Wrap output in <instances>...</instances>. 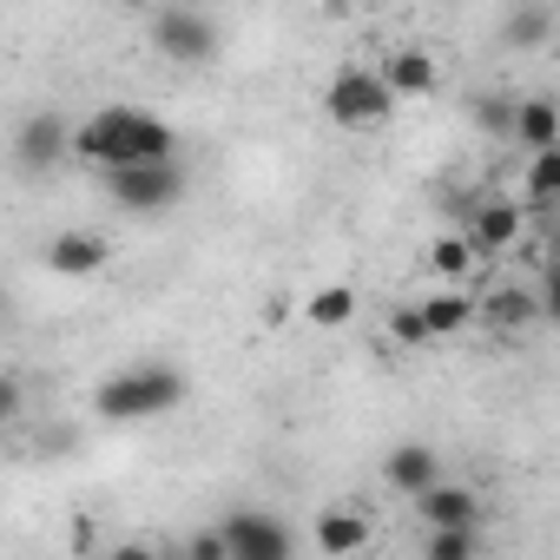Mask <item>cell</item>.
<instances>
[{
  "label": "cell",
  "mask_w": 560,
  "mask_h": 560,
  "mask_svg": "<svg viewBox=\"0 0 560 560\" xmlns=\"http://www.w3.org/2000/svg\"><path fill=\"white\" fill-rule=\"evenodd\" d=\"M534 317H540V298H534V291H514V284H508V291L488 298V324H494L501 337H508V330H527Z\"/></svg>",
  "instance_id": "d6986e66"
},
{
  "label": "cell",
  "mask_w": 560,
  "mask_h": 560,
  "mask_svg": "<svg viewBox=\"0 0 560 560\" xmlns=\"http://www.w3.org/2000/svg\"><path fill=\"white\" fill-rule=\"evenodd\" d=\"M191 560H231L224 534H198V540H191Z\"/></svg>",
  "instance_id": "d4e9b609"
},
{
  "label": "cell",
  "mask_w": 560,
  "mask_h": 560,
  "mask_svg": "<svg viewBox=\"0 0 560 560\" xmlns=\"http://www.w3.org/2000/svg\"><path fill=\"white\" fill-rule=\"evenodd\" d=\"M475 119H481V132H494V139H508V119H514V100H508V93H488V100H475Z\"/></svg>",
  "instance_id": "7402d4cb"
},
{
  "label": "cell",
  "mask_w": 560,
  "mask_h": 560,
  "mask_svg": "<svg viewBox=\"0 0 560 560\" xmlns=\"http://www.w3.org/2000/svg\"><path fill=\"white\" fill-rule=\"evenodd\" d=\"M152 47L165 60H178V67H211L218 60V27L205 14H191V8H165L159 27H152Z\"/></svg>",
  "instance_id": "5b68a950"
},
{
  "label": "cell",
  "mask_w": 560,
  "mask_h": 560,
  "mask_svg": "<svg viewBox=\"0 0 560 560\" xmlns=\"http://www.w3.org/2000/svg\"><path fill=\"white\" fill-rule=\"evenodd\" d=\"M119 8H159V0H119Z\"/></svg>",
  "instance_id": "484cf974"
},
{
  "label": "cell",
  "mask_w": 560,
  "mask_h": 560,
  "mask_svg": "<svg viewBox=\"0 0 560 560\" xmlns=\"http://www.w3.org/2000/svg\"><path fill=\"white\" fill-rule=\"evenodd\" d=\"M218 534H224L231 560H291V527H284V521H270L264 508H244V514H231Z\"/></svg>",
  "instance_id": "8992f818"
},
{
  "label": "cell",
  "mask_w": 560,
  "mask_h": 560,
  "mask_svg": "<svg viewBox=\"0 0 560 560\" xmlns=\"http://www.w3.org/2000/svg\"><path fill=\"white\" fill-rule=\"evenodd\" d=\"M67 159L100 165V172L139 165V159H178V132L145 106H100L67 132Z\"/></svg>",
  "instance_id": "6da1fadb"
},
{
  "label": "cell",
  "mask_w": 560,
  "mask_h": 560,
  "mask_svg": "<svg viewBox=\"0 0 560 560\" xmlns=\"http://www.w3.org/2000/svg\"><path fill=\"white\" fill-rule=\"evenodd\" d=\"M311 547H317L324 560L363 553V547H370V514H357V508H324L317 527H311Z\"/></svg>",
  "instance_id": "30bf717a"
},
{
  "label": "cell",
  "mask_w": 560,
  "mask_h": 560,
  "mask_svg": "<svg viewBox=\"0 0 560 560\" xmlns=\"http://www.w3.org/2000/svg\"><path fill=\"white\" fill-rule=\"evenodd\" d=\"M113 264V237L106 231H60L47 244V270L54 277H100Z\"/></svg>",
  "instance_id": "ba28073f"
},
{
  "label": "cell",
  "mask_w": 560,
  "mask_h": 560,
  "mask_svg": "<svg viewBox=\"0 0 560 560\" xmlns=\"http://www.w3.org/2000/svg\"><path fill=\"white\" fill-rule=\"evenodd\" d=\"M435 475H442V455H435L429 442H402V448H389V462H383V481H389L396 494H409V501H416Z\"/></svg>",
  "instance_id": "4fadbf2b"
},
{
  "label": "cell",
  "mask_w": 560,
  "mask_h": 560,
  "mask_svg": "<svg viewBox=\"0 0 560 560\" xmlns=\"http://www.w3.org/2000/svg\"><path fill=\"white\" fill-rule=\"evenodd\" d=\"M468 244H475L481 257H494V250L521 244V205H514V198H488V205L468 218Z\"/></svg>",
  "instance_id": "7c38bea8"
},
{
  "label": "cell",
  "mask_w": 560,
  "mask_h": 560,
  "mask_svg": "<svg viewBox=\"0 0 560 560\" xmlns=\"http://www.w3.org/2000/svg\"><path fill=\"white\" fill-rule=\"evenodd\" d=\"M508 139H521L527 152H547V145L560 139V113H553V100H514Z\"/></svg>",
  "instance_id": "9a60e30c"
},
{
  "label": "cell",
  "mask_w": 560,
  "mask_h": 560,
  "mask_svg": "<svg viewBox=\"0 0 560 560\" xmlns=\"http://www.w3.org/2000/svg\"><path fill=\"white\" fill-rule=\"evenodd\" d=\"M383 86H389L396 100H429V93L442 86V67H435L422 47H396V54L383 60Z\"/></svg>",
  "instance_id": "8fae6325"
},
{
  "label": "cell",
  "mask_w": 560,
  "mask_h": 560,
  "mask_svg": "<svg viewBox=\"0 0 560 560\" xmlns=\"http://www.w3.org/2000/svg\"><path fill=\"white\" fill-rule=\"evenodd\" d=\"M350 317H357V284H324V291L304 298V324L311 330H343Z\"/></svg>",
  "instance_id": "e0dca14e"
},
{
  "label": "cell",
  "mask_w": 560,
  "mask_h": 560,
  "mask_svg": "<svg viewBox=\"0 0 560 560\" xmlns=\"http://www.w3.org/2000/svg\"><path fill=\"white\" fill-rule=\"evenodd\" d=\"M416 317H422L429 343H448V337H462V330L475 324V298H462V284H448L442 298H422V304H416Z\"/></svg>",
  "instance_id": "5bb4252c"
},
{
  "label": "cell",
  "mask_w": 560,
  "mask_h": 560,
  "mask_svg": "<svg viewBox=\"0 0 560 560\" xmlns=\"http://www.w3.org/2000/svg\"><path fill=\"white\" fill-rule=\"evenodd\" d=\"M547 34H553V8H547V0H527V8L508 14V47H514V54L547 47Z\"/></svg>",
  "instance_id": "ac0fdd59"
},
{
  "label": "cell",
  "mask_w": 560,
  "mask_h": 560,
  "mask_svg": "<svg viewBox=\"0 0 560 560\" xmlns=\"http://www.w3.org/2000/svg\"><path fill=\"white\" fill-rule=\"evenodd\" d=\"M185 402V376L172 370V363H126V370H113L100 389H93V409H100V422H159V416H172Z\"/></svg>",
  "instance_id": "7a4b0ae2"
},
{
  "label": "cell",
  "mask_w": 560,
  "mask_h": 560,
  "mask_svg": "<svg viewBox=\"0 0 560 560\" xmlns=\"http://www.w3.org/2000/svg\"><path fill=\"white\" fill-rule=\"evenodd\" d=\"M416 508H422L429 527H475V521H481V494L462 488V481H442V475L416 494Z\"/></svg>",
  "instance_id": "9c48e42d"
},
{
  "label": "cell",
  "mask_w": 560,
  "mask_h": 560,
  "mask_svg": "<svg viewBox=\"0 0 560 560\" xmlns=\"http://www.w3.org/2000/svg\"><path fill=\"white\" fill-rule=\"evenodd\" d=\"M21 409H27V376L0 370V422H21Z\"/></svg>",
  "instance_id": "cb8c5ba5"
},
{
  "label": "cell",
  "mask_w": 560,
  "mask_h": 560,
  "mask_svg": "<svg viewBox=\"0 0 560 560\" xmlns=\"http://www.w3.org/2000/svg\"><path fill=\"white\" fill-rule=\"evenodd\" d=\"M475 264H481V250L468 244V231H448V237H435V244H429V270L442 277V284H468Z\"/></svg>",
  "instance_id": "2e32d148"
},
{
  "label": "cell",
  "mask_w": 560,
  "mask_h": 560,
  "mask_svg": "<svg viewBox=\"0 0 560 560\" xmlns=\"http://www.w3.org/2000/svg\"><path fill=\"white\" fill-rule=\"evenodd\" d=\"M106 191H113V205H119V211L152 218V211H172V205H178V191H185V165H178V159L113 165V172H106Z\"/></svg>",
  "instance_id": "277c9868"
},
{
  "label": "cell",
  "mask_w": 560,
  "mask_h": 560,
  "mask_svg": "<svg viewBox=\"0 0 560 560\" xmlns=\"http://www.w3.org/2000/svg\"><path fill=\"white\" fill-rule=\"evenodd\" d=\"M324 113H330V126H343V132H376V126H389L396 93L383 86V73L343 67V73L324 86Z\"/></svg>",
  "instance_id": "3957f363"
},
{
  "label": "cell",
  "mask_w": 560,
  "mask_h": 560,
  "mask_svg": "<svg viewBox=\"0 0 560 560\" xmlns=\"http://www.w3.org/2000/svg\"><path fill=\"white\" fill-rule=\"evenodd\" d=\"M389 337H396L402 350H429V330H422V317H416V304H402V311H389Z\"/></svg>",
  "instance_id": "603a6c76"
},
{
  "label": "cell",
  "mask_w": 560,
  "mask_h": 560,
  "mask_svg": "<svg viewBox=\"0 0 560 560\" xmlns=\"http://www.w3.org/2000/svg\"><path fill=\"white\" fill-rule=\"evenodd\" d=\"M560 191V152H527V205H553Z\"/></svg>",
  "instance_id": "ffe728a7"
},
{
  "label": "cell",
  "mask_w": 560,
  "mask_h": 560,
  "mask_svg": "<svg viewBox=\"0 0 560 560\" xmlns=\"http://www.w3.org/2000/svg\"><path fill=\"white\" fill-rule=\"evenodd\" d=\"M429 560H475V527H429Z\"/></svg>",
  "instance_id": "44dd1931"
},
{
  "label": "cell",
  "mask_w": 560,
  "mask_h": 560,
  "mask_svg": "<svg viewBox=\"0 0 560 560\" xmlns=\"http://www.w3.org/2000/svg\"><path fill=\"white\" fill-rule=\"evenodd\" d=\"M67 132H73V126H67L60 113H34V119L14 132V165H21V172H54V165L67 159Z\"/></svg>",
  "instance_id": "52a82bcc"
}]
</instances>
